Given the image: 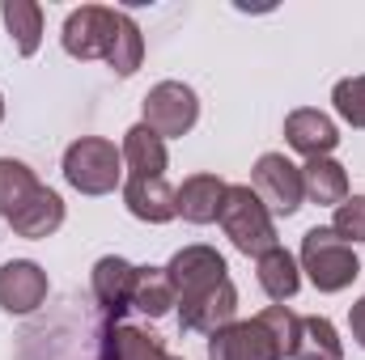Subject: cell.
Returning <instances> with one entry per match:
<instances>
[{
  "mask_svg": "<svg viewBox=\"0 0 365 360\" xmlns=\"http://www.w3.org/2000/svg\"><path fill=\"white\" fill-rule=\"evenodd\" d=\"M51 292L47 271L38 268L34 259H9L0 268V309L4 314H34Z\"/></svg>",
  "mask_w": 365,
  "mask_h": 360,
  "instance_id": "30bf717a",
  "label": "cell"
},
{
  "mask_svg": "<svg viewBox=\"0 0 365 360\" xmlns=\"http://www.w3.org/2000/svg\"><path fill=\"white\" fill-rule=\"evenodd\" d=\"M119 153H123L128 179H166L170 153H166V140H162L153 127H145V123L128 127V132H123V144H119Z\"/></svg>",
  "mask_w": 365,
  "mask_h": 360,
  "instance_id": "4fadbf2b",
  "label": "cell"
},
{
  "mask_svg": "<svg viewBox=\"0 0 365 360\" xmlns=\"http://www.w3.org/2000/svg\"><path fill=\"white\" fill-rule=\"evenodd\" d=\"M331 229H336V238H344L349 246H353V242H365V195H349V199L336 208Z\"/></svg>",
  "mask_w": 365,
  "mask_h": 360,
  "instance_id": "484cf974",
  "label": "cell"
},
{
  "mask_svg": "<svg viewBox=\"0 0 365 360\" xmlns=\"http://www.w3.org/2000/svg\"><path fill=\"white\" fill-rule=\"evenodd\" d=\"M297 268L310 275V284L319 292H344L357 275H361V263L353 255V246L344 238H336V229L327 225H314L302 233V250H297Z\"/></svg>",
  "mask_w": 365,
  "mask_h": 360,
  "instance_id": "7a4b0ae2",
  "label": "cell"
},
{
  "mask_svg": "<svg viewBox=\"0 0 365 360\" xmlns=\"http://www.w3.org/2000/svg\"><path fill=\"white\" fill-rule=\"evenodd\" d=\"M64 182L81 195H110L123 182V153L106 136H81L64 149Z\"/></svg>",
  "mask_w": 365,
  "mask_h": 360,
  "instance_id": "3957f363",
  "label": "cell"
},
{
  "mask_svg": "<svg viewBox=\"0 0 365 360\" xmlns=\"http://www.w3.org/2000/svg\"><path fill=\"white\" fill-rule=\"evenodd\" d=\"M0 123H4V93H0Z\"/></svg>",
  "mask_w": 365,
  "mask_h": 360,
  "instance_id": "83f0119b",
  "label": "cell"
},
{
  "mask_svg": "<svg viewBox=\"0 0 365 360\" xmlns=\"http://www.w3.org/2000/svg\"><path fill=\"white\" fill-rule=\"evenodd\" d=\"M331 102H336V115H340L349 127H361L365 132V73L361 77H344V81H336Z\"/></svg>",
  "mask_w": 365,
  "mask_h": 360,
  "instance_id": "d4e9b609",
  "label": "cell"
},
{
  "mask_svg": "<svg viewBox=\"0 0 365 360\" xmlns=\"http://www.w3.org/2000/svg\"><path fill=\"white\" fill-rule=\"evenodd\" d=\"M43 182L38 174L26 166V162H17V157H0V216L9 221L34 191H38Z\"/></svg>",
  "mask_w": 365,
  "mask_h": 360,
  "instance_id": "cb8c5ba5",
  "label": "cell"
},
{
  "mask_svg": "<svg viewBox=\"0 0 365 360\" xmlns=\"http://www.w3.org/2000/svg\"><path fill=\"white\" fill-rule=\"evenodd\" d=\"M230 322H238V288H234V280H221L208 292H195V297L179 301V327L191 331V335H217Z\"/></svg>",
  "mask_w": 365,
  "mask_h": 360,
  "instance_id": "ba28073f",
  "label": "cell"
},
{
  "mask_svg": "<svg viewBox=\"0 0 365 360\" xmlns=\"http://www.w3.org/2000/svg\"><path fill=\"white\" fill-rule=\"evenodd\" d=\"M179 305L166 268H136V292H132V309H140L145 318H162Z\"/></svg>",
  "mask_w": 365,
  "mask_h": 360,
  "instance_id": "603a6c76",
  "label": "cell"
},
{
  "mask_svg": "<svg viewBox=\"0 0 365 360\" xmlns=\"http://www.w3.org/2000/svg\"><path fill=\"white\" fill-rule=\"evenodd\" d=\"M102 360H170V352L162 348L158 335L128 327V322H115L102 335Z\"/></svg>",
  "mask_w": 365,
  "mask_h": 360,
  "instance_id": "ac0fdd59",
  "label": "cell"
},
{
  "mask_svg": "<svg viewBox=\"0 0 365 360\" xmlns=\"http://www.w3.org/2000/svg\"><path fill=\"white\" fill-rule=\"evenodd\" d=\"M170 360H182V356H170Z\"/></svg>",
  "mask_w": 365,
  "mask_h": 360,
  "instance_id": "f1b7e54d",
  "label": "cell"
},
{
  "mask_svg": "<svg viewBox=\"0 0 365 360\" xmlns=\"http://www.w3.org/2000/svg\"><path fill=\"white\" fill-rule=\"evenodd\" d=\"M106 64H110L115 77H136V68L145 64V34H140L136 17L123 13V9H119V17H115V43H110Z\"/></svg>",
  "mask_w": 365,
  "mask_h": 360,
  "instance_id": "7402d4cb",
  "label": "cell"
},
{
  "mask_svg": "<svg viewBox=\"0 0 365 360\" xmlns=\"http://www.w3.org/2000/svg\"><path fill=\"white\" fill-rule=\"evenodd\" d=\"M115 17L119 9H106V4H81L64 17V51L73 60H106L110 55V43H115Z\"/></svg>",
  "mask_w": 365,
  "mask_h": 360,
  "instance_id": "8992f818",
  "label": "cell"
},
{
  "mask_svg": "<svg viewBox=\"0 0 365 360\" xmlns=\"http://www.w3.org/2000/svg\"><path fill=\"white\" fill-rule=\"evenodd\" d=\"M132 292H136V263H128L119 255H102L93 263V297L110 318L132 309Z\"/></svg>",
  "mask_w": 365,
  "mask_h": 360,
  "instance_id": "7c38bea8",
  "label": "cell"
},
{
  "mask_svg": "<svg viewBox=\"0 0 365 360\" xmlns=\"http://www.w3.org/2000/svg\"><path fill=\"white\" fill-rule=\"evenodd\" d=\"M225 271H230V268H225V259H221L212 246H204V242L175 250V255H170V263H166L170 288H175V297H179V301L195 297V292H208L212 284L230 280Z\"/></svg>",
  "mask_w": 365,
  "mask_h": 360,
  "instance_id": "9c48e42d",
  "label": "cell"
},
{
  "mask_svg": "<svg viewBox=\"0 0 365 360\" xmlns=\"http://www.w3.org/2000/svg\"><path fill=\"white\" fill-rule=\"evenodd\" d=\"M284 140H289L293 153H302L306 162H314V157H331V153H336L340 127H336L331 115H323V110H314V106H302V110H293V115L284 119Z\"/></svg>",
  "mask_w": 365,
  "mask_h": 360,
  "instance_id": "8fae6325",
  "label": "cell"
},
{
  "mask_svg": "<svg viewBox=\"0 0 365 360\" xmlns=\"http://www.w3.org/2000/svg\"><path fill=\"white\" fill-rule=\"evenodd\" d=\"M251 191L268 203L272 216H293L306 199L302 186V166H293L284 153H264L251 170Z\"/></svg>",
  "mask_w": 365,
  "mask_h": 360,
  "instance_id": "52a82bcc",
  "label": "cell"
},
{
  "mask_svg": "<svg viewBox=\"0 0 365 360\" xmlns=\"http://www.w3.org/2000/svg\"><path fill=\"white\" fill-rule=\"evenodd\" d=\"M302 186H306V199L319 203V208H340L349 199V170L331 157H314L302 166Z\"/></svg>",
  "mask_w": 365,
  "mask_h": 360,
  "instance_id": "e0dca14e",
  "label": "cell"
},
{
  "mask_svg": "<svg viewBox=\"0 0 365 360\" xmlns=\"http://www.w3.org/2000/svg\"><path fill=\"white\" fill-rule=\"evenodd\" d=\"M349 327H353V339L365 348V297L353 301V309H349Z\"/></svg>",
  "mask_w": 365,
  "mask_h": 360,
  "instance_id": "4316f807",
  "label": "cell"
},
{
  "mask_svg": "<svg viewBox=\"0 0 365 360\" xmlns=\"http://www.w3.org/2000/svg\"><path fill=\"white\" fill-rule=\"evenodd\" d=\"M221 229L234 242V250H242L247 259H259L264 250L280 246L276 242V221L268 212V203L247 186V182H230L225 199H221Z\"/></svg>",
  "mask_w": 365,
  "mask_h": 360,
  "instance_id": "6da1fadb",
  "label": "cell"
},
{
  "mask_svg": "<svg viewBox=\"0 0 365 360\" xmlns=\"http://www.w3.org/2000/svg\"><path fill=\"white\" fill-rule=\"evenodd\" d=\"M225 191H230V182L217 179V174H191V179H182V186H175L179 216L187 225H212L221 216Z\"/></svg>",
  "mask_w": 365,
  "mask_h": 360,
  "instance_id": "5bb4252c",
  "label": "cell"
},
{
  "mask_svg": "<svg viewBox=\"0 0 365 360\" xmlns=\"http://www.w3.org/2000/svg\"><path fill=\"white\" fill-rule=\"evenodd\" d=\"M284 344L276 339V331L255 314L242 322H230L225 331L208 335V360H284Z\"/></svg>",
  "mask_w": 365,
  "mask_h": 360,
  "instance_id": "5b68a950",
  "label": "cell"
},
{
  "mask_svg": "<svg viewBox=\"0 0 365 360\" xmlns=\"http://www.w3.org/2000/svg\"><path fill=\"white\" fill-rule=\"evenodd\" d=\"M123 203L136 221L145 225H166L179 216V203H175V186L166 179H128L123 182Z\"/></svg>",
  "mask_w": 365,
  "mask_h": 360,
  "instance_id": "2e32d148",
  "label": "cell"
},
{
  "mask_svg": "<svg viewBox=\"0 0 365 360\" xmlns=\"http://www.w3.org/2000/svg\"><path fill=\"white\" fill-rule=\"evenodd\" d=\"M289 360H344V344H340L336 322L323 318V314L302 318V327H297V344H293V356Z\"/></svg>",
  "mask_w": 365,
  "mask_h": 360,
  "instance_id": "ffe728a7",
  "label": "cell"
},
{
  "mask_svg": "<svg viewBox=\"0 0 365 360\" xmlns=\"http://www.w3.org/2000/svg\"><path fill=\"white\" fill-rule=\"evenodd\" d=\"M9 225H13V233H17V238H30V242L51 238V233L64 225V199H60V191L38 186L21 208L9 216Z\"/></svg>",
  "mask_w": 365,
  "mask_h": 360,
  "instance_id": "9a60e30c",
  "label": "cell"
},
{
  "mask_svg": "<svg viewBox=\"0 0 365 360\" xmlns=\"http://www.w3.org/2000/svg\"><path fill=\"white\" fill-rule=\"evenodd\" d=\"M145 127H153L162 140H179L187 136L191 127H195V119H200V97L191 85H182V81H158L153 90L145 93Z\"/></svg>",
  "mask_w": 365,
  "mask_h": 360,
  "instance_id": "277c9868",
  "label": "cell"
},
{
  "mask_svg": "<svg viewBox=\"0 0 365 360\" xmlns=\"http://www.w3.org/2000/svg\"><path fill=\"white\" fill-rule=\"evenodd\" d=\"M255 275H259V288H264L272 301H289V297H297V288H302V268H297V259H293L284 246L264 250V255L255 259Z\"/></svg>",
  "mask_w": 365,
  "mask_h": 360,
  "instance_id": "d6986e66",
  "label": "cell"
},
{
  "mask_svg": "<svg viewBox=\"0 0 365 360\" xmlns=\"http://www.w3.org/2000/svg\"><path fill=\"white\" fill-rule=\"evenodd\" d=\"M0 17H4V30L17 47V55H34L43 47V9L34 0H4L0 4Z\"/></svg>",
  "mask_w": 365,
  "mask_h": 360,
  "instance_id": "44dd1931",
  "label": "cell"
}]
</instances>
